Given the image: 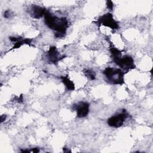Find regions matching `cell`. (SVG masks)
Returning <instances> with one entry per match:
<instances>
[{"label":"cell","mask_w":153,"mask_h":153,"mask_svg":"<svg viewBox=\"0 0 153 153\" xmlns=\"http://www.w3.org/2000/svg\"><path fill=\"white\" fill-rule=\"evenodd\" d=\"M47 10L44 7L38 5H32L30 8L29 14L32 18L38 19L44 16Z\"/></svg>","instance_id":"9c48e42d"},{"label":"cell","mask_w":153,"mask_h":153,"mask_svg":"<svg viewBox=\"0 0 153 153\" xmlns=\"http://www.w3.org/2000/svg\"><path fill=\"white\" fill-rule=\"evenodd\" d=\"M12 16V13L10 10H6L4 13V16L6 19H9Z\"/></svg>","instance_id":"5bb4252c"},{"label":"cell","mask_w":153,"mask_h":153,"mask_svg":"<svg viewBox=\"0 0 153 153\" xmlns=\"http://www.w3.org/2000/svg\"><path fill=\"white\" fill-rule=\"evenodd\" d=\"M6 118H7L6 115H2L1 116V123H2L6 120Z\"/></svg>","instance_id":"9a60e30c"},{"label":"cell","mask_w":153,"mask_h":153,"mask_svg":"<svg viewBox=\"0 0 153 153\" xmlns=\"http://www.w3.org/2000/svg\"><path fill=\"white\" fill-rule=\"evenodd\" d=\"M44 17L45 25L56 32L54 36L56 38H62L65 35L69 26V23L66 17L55 16L48 10H47Z\"/></svg>","instance_id":"6da1fadb"},{"label":"cell","mask_w":153,"mask_h":153,"mask_svg":"<svg viewBox=\"0 0 153 153\" xmlns=\"http://www.w3.org/2000/svg\"><path fill=\"white\" fill-rule=\"evenodd\" d=\"M94 23L99 26L102 25L111 28L114 30H117L120 27L118 22L115 20L112 14L111 13H107L100 16L97 20L94 22Z\"/></svg>","instance_id":"3957f363"},{"label":"cell","mask_w":153,"mask_h":153,"mask_svg":"<svg viewBox=\"0 0 153 153\" xmlns=\"http://www.w3.org/2000/svg\"><path fill=\"white\" fill-rule=\"evenodd\" d=\"M9 39L11 41L14 42L13 47L11 48V50H15L21 47L22 45L25 44L29 45L30 46L32 45V42L33 41V39L32 38H23L21 36H10L9 37Z\"/></svg>","instance_id":"ba28073f"},{"label":"cell","mask_w":153,"mask_h":153,"mask_svg":"<svg viewBox=\"0 0 153 153\" xmlns=\"http://www.w3.org/2000/svg\"><path fill=\"white\" fill-rule=\"evenodd\" d=\"M107 82L114 85H122L124 84L125 72L120 68L107 67L103 71Z\"/></svg>","instance_id":"7a4b0ae2"},{"label":"cell","mask_w":153,"mask_h":153,"mask_svg":"<svg viewBox=\"0 0 153 153\" xmlns=\"http://www.w3.org/2000/svg\"><path fill=\"white\" fill-rule=\"evenodd\" d=\"M106 7L109 10H112L114 7V4L111 1H106Z\"/></svg>","instance_id":"4fadbf2b"},{"label":"cell","mask_w":153,"mask_h":153,"mask_svg":"<svg viewBox=\"0 0 153 153\" xmlns=\"http://www.w3.org/2000/svg\"><path fill=\"white\" fill-rule=\"evenodd\" d=\"M127 117V112L125 109H123L121 112L118 113L109 117L107 120V124L111 127H120L123 125Z\"/></svg>","instance_id":"277c9868"},{"label":"cell","mask_w":153,"mask_h":153,"mask_svg":"<svg viewBox=\"0 0 153 153\" xmlns=\"http://www.w3.org/2000/svg\"><path fill=\"white\" fill-rule=\"evenodd\" d=\"M72 109L76 111L78 118H84L86 117L89 113L90 104L87 102L81 101L74 103L72 106Z\"/></svg>","instance_id":"52a82bcc"},{"label":"cell","mask_w":153,"mask_h":153,"mask_svg":"<svg viewBox=\"0 0 153 153\" xmlns=\"http://www.w3.org/2000/svg\"><path fill=\"white\" fill-rule=\"evenodd\" d=\"M66 56L61 54L57 47L54 45L50 47L45 54V59L48 63L54 65L57 64L59 61H61Z\"/></svg>","instance_id":"5b68a950"},{"label":"cell","mask_w":153,"mask_h":153,"mask_svg":"<svg viewBox=\"0 0 153 153\" xmlns=\"http://www.w3.org/2000/svg\"><path fill=\"white\" fill-rule=\"evenodd\" d=\"M60 78L62 82L65 85L66 88L68 91H74L75 90V84L74 82L71 80L68 76H60Z\"/></svg>","instance_id":"8fae6325"},{"label":"cell","mask_w":153,"mask_h":153,"mask_svg":"<svg viewBox=\"0 0 153 153\" xmlns=\"http://www.w3.org/2000/svg\"><path fill=\"white\" fill-rule=\"evenodd\" d=\"M63 152H71V151L69 150L68 148H63Z\"/></svg>","instance_id":"2e32d148"},{"label":"cell","mask_w":153,"mask_h":153,"mask_svg":"<svg viewBox=\"0 0 153 153\" xmlns=\"http://www.w3.org/2000/svg\"><path fill=\"white\" fill-rule=\"evenodd\" d=\"M109 44V52L111 53V57L113 59V61L114 63H116L120 57L122 56V52H123V50H120L116 48L112 42H111V41L108 40Z\"/></svg>","instance_id":"30bf717a"},{"label":"cell","mask_w":153,"mask_h":153,"mask_svg":"<svg viewBox=\"0 0 153 153\" xmlns=\"http://www.w3.org/2000/svg\"><path fill=\"white\" fill-rule=\"evenodd\" d=\"M84 75L90 80H94L96 77V72L90 69H85L83 71Z\"/></svg>","instance_id":"7c38bea8"},{"label":"cell","mask_w":153,"mask_h":153,"mask_svg":"<svg viewBox=\"0 0 153 153\" xmlns=\"http://www.w3.org/2000/svg\"><path fill=\"white\" fill-rule=\"evenodd\" d=\"M124 72H128L130 70L134 69L136 68L133 58L130 55H125L121 56L119 60L115 63Z\"/></svg>","instance_id":"8992f818"}]
</instances>
